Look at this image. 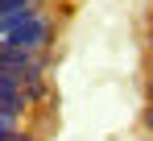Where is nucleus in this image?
I'll return each mask as SVG.
<instances>
[{
	"label": "nucleus",
	"mask_w": 153,
	"mask_h": 141,
	"mask_svg": "<svg viewBox=\"0 0 153 141\" xmlns=\"http://www.w3.org/2000/svg\"><path fill=\"white\" fill-rule=\"evenodd\" d=\"M54 29L50 21L42 17V8L37 13H25V17H8V21H0V46L4 50H29V54H42V50L50 46Z\"/></svg>",
	"instance_id": "f257e3e1"
},
{
	"label": "nucleus",
	"mask_w": 153,
	"mask_h": 141,
	"mask_svg": "<svg viewBox=\"0 0 153 141\" xmlns=\"http://www.w3.org/2000/svg\"><path fill=\"white\" fill-rule=\"evenodd\" d=\"M0 112H13V116H25V112H29L25 83L13 79V75H0Z\"/></svg>",
	"instance_id": "7ed1b4c3"
},
{
	"label": "nucleus",
	"mask_w": 153,
	"mask_h": 141,
	"mask_svg": "<svg viewBox=\"0 0 153 141\" xmlns=\"http://www.w3.org/2000/svg\"><path fill=\"white\" fill-rule=\"evenodd\" d=\"M145 124H149V129H153V108H149V120H145Z\"/></svg>",
	"instance_id": "423d86ee"
},
{
	"label": "nucleus",
	"mask_w": 153,
	"mask_h": 141,
	"mask_svg": "<svg viewBox=\"0 0 153 141\" xmlns=\"http://www.w3.org/2000/svg\"><path fill=\"white\" fill-rule=\"evenodd\" d=\"M0 75H13L21 83H33V79L46 75V58L29 54V50H4L0 46Z\"/></svg>",
	"instance_id": "f03ea898"
},
{
	"label": "nucleus",
	"mask_w": 153,
	"mask_h": 141,
	"mask_svg": "<svg viewBox=\"0 0 153 141\" xmlns=\"http://www.w3.org/2000/svg\"><path fill=\"white\" fill-rule=\"evenodd\" d=\"M0 141H29L25 133H21V116L0 112Z\"/></svg>",
	"instance_id": "39448f33"
},
{
	"label": "nucleus",
	"mask_w": 153,
	"mask_h": 141,
	"mask_svg": "<svg viewBox=\"0 0 153 141\" xmlns=\"http://www.w3.org/2000/svg\"><path fill=\"white\" fill-rule=\"evenodd\" d=\"M42 0H0V21L8 17H25V13H37Z\"/></svg>",
	"instance_id": "20e7f679"
}]
</instances>
